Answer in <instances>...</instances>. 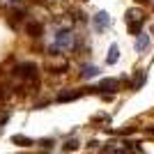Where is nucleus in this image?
Returning <instances> with one entry per match:
<instances>
[{
  "label": "nucleus",
  "instance_id": "obj_18",
  "mask_svg": "<svg viewBox=\"0 0 154 154\" xmlns=\"http://www.w3.org/2000/svg\"><path fill=\"white\" fill-rule=\"evenodd\" d=\"M147 134H149V136H154V129H147Z\"/></svg>",
  "mask_w": 154,
  "mask_h": 154
},
{
  "label": "nucleus",
  "instance_id": "obj_4",
  "mask_svg": "<svg viewBox=\"0 0 154 154\" xmlns=\"http://www.w3.org/2000/svg\"><path fill=\"white\" fill-rule=\"evenodd\" d=\"M127 26H129V32L131 35H138L143 28V14L140 9H131V12H127Z\"/></svg>",
  "mask_w": 154,
  "mask_h": 154
},
{
  "label": "nucleus",
  "instance_id": "obj_16",
  "mask_svg": "<svg viewBox=\"0 0 154 154\" xmlns=\"http://www.w3.org/2000/svg\"><path fill=\"white\" fill-rule=\"evenodd\" d=\"M35 145H39L42 149H51L53 147V140H51V138H42V140H37Z\"/></svg>",
  "mask_w": 154,
  "mask_h": 154
},
{
  "label": "nucleus",
  "instance_id": "obj_6",
  "mask_svg": "<svg viewBox=\"0 0 154 154\" xmlns=\"http://www.w3.org/2000/svg\"><path fill=\"white\" fill-rule=\"evenodd\" d=\"M117 88H120V83H117L115 78H103L101 83L97 85V92H103V94H113V92H117Z\"/></svg>",
  "mask_w": 154,
  "mask_h": 154
},
{
  "label": "nucleus",
  "instance_id": "obj_3",
  "mask_svg": "<svg viewBox=\"0 0 154 154\" xmlns=\"http://www.w3.org/2000/svg\"><path fill=\"white\" fill-rule=\"evenodd\" d=\"M55 46H58V48H62V51L74 48V35H71V30L60 28V30L55 32Z\"/></svg>",
  "mask_w": 154,
  "mask_h": 154
},
{
  "label": "nucleus",
  "instance_id": "obj_8",
  "mask_svg": "<svg viewBox=\"0 0 154 154\" xmlns=\"http://www.w3.org/2000/svg\"><path fill=\"white\" fill-rule=\"evenodd\" d=\"M136 53H145L149 48V35H145V32H138L136 35Z\"/></svg>",
  "mask_w": 154,
  "mask_h": 154
},
{
  "label": "nucleus",
  "instance_id": "obj_10",
  "mask_svg": "<svg viewBox=\"0 0 154 154\" xmlns=\"http://www.w3.org/2000/svg\"><path fill=\"white\" fill-rule=\"evenodd\" d=\"M48 69H51V74H64V71L69 69V64L64 62V60H60V62H51Z\"/></svg>",
  "mask_w": 154,
  "mask_h": 154
},
{
  "label": "nucleus",
  "instance_id": "obj_2",
  "mask_svg": "<svg viewBox=\"0 0 154 154\" xmlns=\"http://www.w3.org/2000/svg\"><path fill=\"white\" fill-rule=\"evenodd\" d=\"M85 92H97V88H85V90H62L58 97H55V101L58 103H67V101H76Z\"/></svg>",
  "mask_w": 154,
  "mask_h": 154
},
{
  "label": "nucleus",
  "instance_id": "obj_14",
  "mask_svg": "<svg viewBox=\"0 0 154 154\" xmlns=\"http://www.w3.org/2000/svg\"><path fill=\"white\" fill-rule=\"evenodd\" d=\"M145 78H147V74H145V71H138V76L134 78V90H138V88L145 83Z\"/></svg>",
  "mask_w": 154,
  "mask_h": 154
},
{
  "label": "nucleus",
  "instance_id": "obj_15",
  "mask_svg": "<svg viewBox=\"0 0 154 154\" xmlns=\"http://www.w3.org/2000/svg\"><path fill=\"white\" fill-rule=\"evenodd\" d=\"M62 149H64V152H74V149H78V140H76V138H74V140H67L62 145Z\"/></svg>",
  "mask_w": 154,
  "mask_h": 154
},
{
  "label": "nucleus",
  "instance_id": "obj_11",
  "mask_svg": "<svg viewBox=\"0 0 154 154\" xmlns=\"http://www.w3.org/2000/svg\"><path fill=\"white\" fill-rule=\"evenodd\" d=\"M117 58H120V48H117V44H113L108 48V58H106V62H108V64H115Z\"/></svg>",
  "mask_w": 154,
  "mask_h": 154
},
{
  "label": "nucleus",
  "instance_id": "obj_12",
  "mask_svg": "<svg viewBox=\"0 0 154 154\" xmlns=\"http://www.w3.org/2000/svg\"><path fill=\"white\" fill-rule=\"evenodd\" d=\"M99 74V69H97L94 64H85L83 69H81V76L83 78H92V76H97Z\"/></svg>",
  "mask_w": 154,
  "mask_h": 154
},
{
  "label": "nucleus",
  "instance_id": "obj_1",
  "mask_svg": "<svg viewBox=\"0 0 154 154\" xmlns=\"http://www.w3.org/2000/svg\"><path fill=\"white\" fill-rule=\"evenodd\" d=\"M14 74L19 76V81L26 85L28 92L39 90V67L35 62H19L14 67Z\"/></svg>",
  "mask_w": 154,
  "mask_h": 154
},
{
  "label": "nucleus",
  "instance_id": "obj_5",
  "mask_svg": "<svg viewBox=\"0 0 154 154\" xmlns=\"http://www.w3.org/2000/svg\"><path fill=\"white\" fill-rule=\"evenodd\" d=\"M92 23H94V30H99V32H103L106 28L110 26V16L106 12H97L94 16H92Z\"/></svg>",
  "mask_w": 154,
  "mask_h": 154
},
{
  "label": "nucleus",
  "instance_id": "obj_13",
  "mask_svg": "<svg viewBox=\"0 0 154 154\" xmlns=\"http://www.w3.org/2000/svg\"><path fill=\"white\" fill-rule=\"evenodd\" d=\"M9 97H12V88L7 83H0V103H5Z\"/></svg>",
  "mask_w": 154,
  "mask_h": 154
},
{
  "label": "nucleus",
  "instance_id": "obj_9",
  "mask_svg": "<svg viewBox=\"0 0 154 154\" xmlns=\"http://www.w3.org/2000/svg\"><path fill=\"white\" fill-rule=\"evenodd\" d=\"M12 143H14V145H19V147H32V145H35V140L28 138V136H23V134L12 136Z\"/></svg>",
  "mask_w": 154,
  "mask_h": 154
},
{
  "label": "nucleus",
  "instance_id": "obj_17",
  "mask_svg": "<svg viewBox=\"0 0 154 154\" xmlns=\"http://www.w3.org/2000/svg\"><path fill=\"white\" fill-rule=\"evenodd\" d=\"M138 2H143V5H145V2H147V5H149V2H152V0H138Z\"/></svg>",
  "mask_w": 154,
  "mask_h": 154
},
{
  "label": "nucleus",
  "instance_id": "obj_7",
  "mask_svg": "<svg viewBox=\"0 0 154 154\" xmlns=\"http://www.w3.org/2000/svg\"><path fill=\"white\" fill-rule=\"evenodd\" d=\"M26 32H28V37L39 39L42 35H44V26H42L39 21H28V23H26Z\"/></svg>",
  "mask_w": 154,
  "mask_h": 154
}]
</instances>
